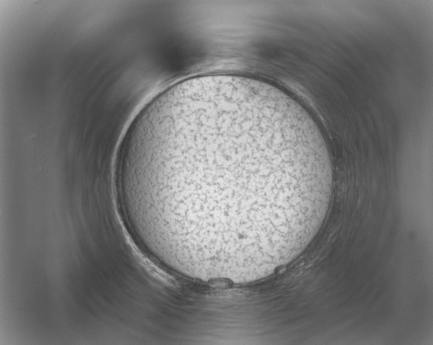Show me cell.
Listing matches in <instances>:
<instances>
[{
    "mask_svg": "<svg viewBox=\"0 0 433 345\" xmlns=\"http://www.w3.org/2000/svg\"><path fill=\"white\" fill-rule=\"evenodd\" d=\"M146 150L149 181L169 220L219 249L301 233L333 185L320 131L262 99L192 104L148 130Z\"/></svg>",
    "mask_w": 433,
    "mask_h": 345,
    "instance_id": "6da1fadb",
    "label": "cell"
}]
</instances>
